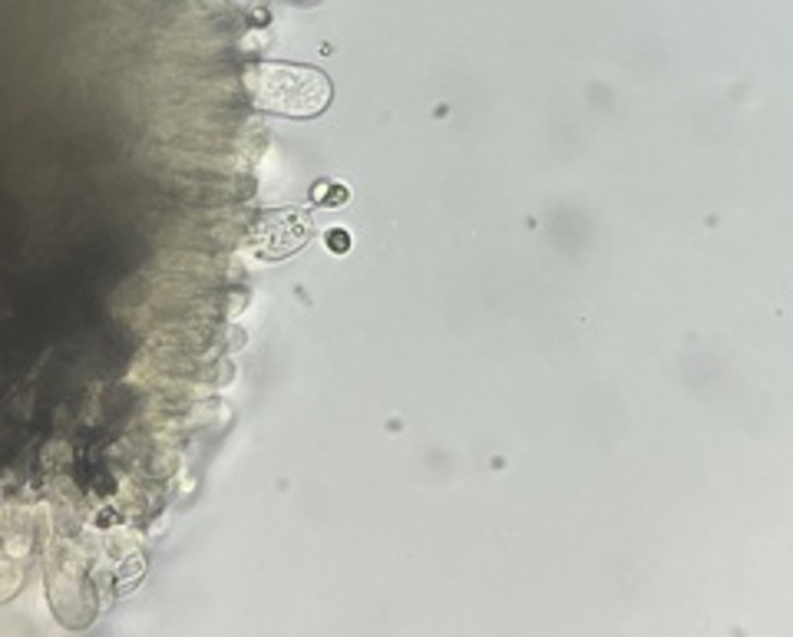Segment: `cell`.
Instances as JSON below:
<instances>
[{
  "label": "cell",
  "instance_id": "cell-1",
  "mask_svg": "<svg viewBox=\"0 0 793 637\" xmlns=\"http://www.w3.org/2000/svg\"><path fill=\"white\" fill-rule=\"evenodd\" d=\"M245 86L255 106L278 117H318L331 102V79L302 63H255L245 73Z\"/></svg>",
  "mask_w": 793,
  "mask_h": 637
},
{
  "label": "cell",
  "instance_id": "cell-2",
  "mask_svg": "<svg viewBox=\"0 0 793 637\" xmlns=\"http://www.w3.org/2000/svg\"><path fill=\"white\" fill-rule=\"evenodd\" d=\"M308 235H312V216H305L302 208H281V211H265L248 235V245L258 258L278 261L302 252Z\"/></svg>",
  "mask_w": 793,
  "mask_h": 637
},
{
  "label": "cell",
  "instance_id": "cell-4",
  "mask_svg": "<svg viewBox=\"0 0 793 637\" xmlns=\"http://www.w3.org/2000/svg\"><path fill=\"white\" fill-rule=\"evenodd\" d=\"M325 245H328V252H334V255H347V252H351V235H347L344 229H328V232H325Z\"/></svg>",
  "mask_w": 793,
  "mask_h": 637
},
{
  "label": "cell",
  "instance_id": "cell-3",
  "mask_svg": "<svg viewBox=\"0 0 793 637\" xmlns=\"http://www.w3.org/2000/svg\"><path fill=\"white\" fill-rule=\"evenodd\" d=\"M312 198H315L318 205H344V201L351 198V192H347V185H341V182H318L315 192H312Z\"/></svg>",
  "mask_w": 793,
  "mask_h": 637
}]
</instances>
